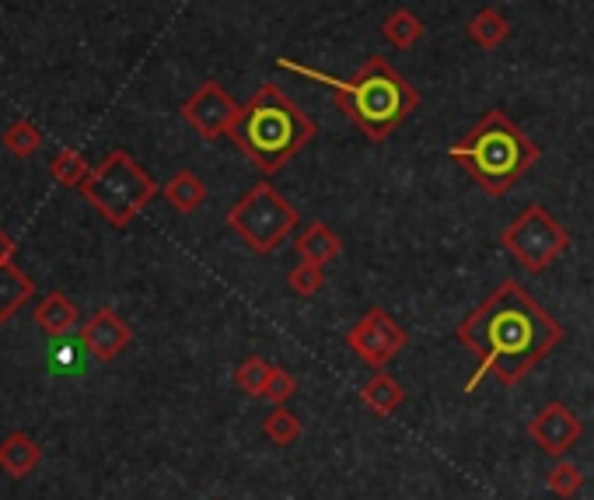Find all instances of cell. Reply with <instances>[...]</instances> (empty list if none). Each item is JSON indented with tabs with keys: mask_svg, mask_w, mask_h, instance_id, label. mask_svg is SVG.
<instances>
[{
	"mask_svg": "<svg viewBox=\"0 0 594 500\" xmlns=\"http://www.w3.org/2000/svg\"><path fill=\"white\" fill-rule=\"evenodd\" d=\"M0 140H4V150H8V155H14V158H32L35 150L42 147V134H39V129H35L29 119L11 123Z\"/></svg>",
	"mask_w": 594,
	"mask_h": 500,
	"instance_id": "obj_24",
	"label": "cell"
},
{
	"mask_svg": "<svg viewBox=\"0 0 594 500\" xmlns=\"http://www.w3.org/2000/svg\"><path fill=\"white\" fill-rule=\"evenodd\" d=\"M343 340H346L350 351H354L367 367L382 372L385 364L395 361V354L406 351L409 333L385 309H367L354 325H350Z\"/></svg>",
	"mask_w": 594,
	"mask_h": 500,
	"instance_id": "obj_8",
	"label": "cell"
},
{
	"mask_svg": "<svg viewBox=\"0 0 594 500\" xmlns=\"http://www.w3.org/2000/svg\"><path fill=\"white\" fill-rule=\"evenodd\" d=\"M581 434H584V427L577 420V413L563 403H545L535 413V420L528 424V438H532L545 455H553V459H563V455L581 441Z\"/></svg>",
	"mask_w": 594,
	"mask_h": 500,
	"instance_id": "obj_10",
	"label": "cell"
},
{
	"mask_svg": "<svg viewBox=\"0 0 594 500\" xmlns=\"http://www.w3.org/2000/svg\"><path fill=\"white\" fill-rule=\"evenodd\" d=\"M294 393H298V378L288 372V367H273L270 385H267V393H262V399H270L273 406H288V399Z\"/></svg>",
	"mask_w": 594,
	"mask_h": 500,
	"instance_id": "obj_26",
	"label": "cell"
},
{
	"mask_svg": "<svg viewBox=\"0 0 594 500\" xmlns=\"http://www.w3.org/2000/svg\"><path fill=\"white\" fill-rule=\"evenodd\" d=\"M288 284H291V291H294L298 298H315V294L325 291V267L308 263V259H301V263L291 270Z\"/></svg>",
	"mask_w": 594,
	"mask_h": 500,
	"instance_id": "obj_25",
	"label": "cell"
},
{
	"mask_svg": "<svg viewBox=\"0 0 594 500\" xmlns=\"http://www.w3.org/2000/svg\"><path fill=\"white\" fill-rule=\"evenodd\" d=\"M319 126L304 108L277 84H262V88L241 105V113L231 126L235 147L246 155L262 176H277V171L298 158L301 150L315 140Z\"/></svg>",
	"mask_w": 594,
	"mask_h": 500,
	"instance_id": "obj_3",
	"label": "cell"
},
{
	"mask_svg": "<svg viewBox=\"0 0 594 500\" xmlns=\"http://www.w3.org/2000/svg\"><path fill=\"white\" fill-rule=\"evenodd\" d=\"M361 403H364L371 413H378V417H392V413L406 403V388L395 382L392 375L378 372V375H374V378L361 388Z\"/></svg>",
	"mask_w": 594,
	"mask_h": 500,
	"instance_id": "obj_18",
	"label": "cell"
},
{
	"mask_svg": "<svg viewBox=\"0 0 594 500\" xmlns=\"http://www.w3.org/2000/svg\"><path fill=\"white\" fill-rule=\"evenodd\" d=\"M458 343L479 361L466 393H476L482 378L521 385L563 343V325L528 294L518 280H503L458 322Z\"/></svg>",
	"mask_w": 594,
	"mask_h": 500,
	"instance_id": "obj_1",
	"label": "cell"
},
{
	"mask_svg": "<svg viewBox=\"0 0 594 500\" xmlns=\"http://www.w3.org/2000/svg\"><path fill=\"white\" fill-rule=\"evenodd\" d=\"M469 39L476 42L479 50H500L503 42L511 39V21L503 18L497 8H482L469 18V25H466Z\"/></svg>",
	"mask_w": 594,
	"mask_h": 500,
	"instance_id": "obj_17",
	"label": "cell"
},
{
	"mask_svg": "<svg viewBox=\"0 0 594 500\" xmlns=\"http://www.w3.org/2000/svg\"><path fill=\"white\" fill-rule=\"evenodd\" d=\"M183 119L200 134L204 140H217L231 134V126L241 113V105L221 88L217 81H204L183 105H179Z\"/></svg>",
	"mask_w": 594,
	"mask_h": 500,
	"instance_id": "obj_9",
	"label": "cell"
},
{
	"mask_svg": "<svg viewBox=\"0 0 594 500\" xmlns=\"http://www.w3.org/2000/svg\"><path fill=\"white\" fill-rule=\"evenodd\" d=\"M35 294V280L18 270L14 263L0 267V322H11L18 315V309H25Z\"/></svg>",
	"mask_w": 594,
	"mask_h": 500,
	"instance_id": "obj_14",
	"label": "cell"
},
{
	"mask_svg": "<svg viewBox=\"0 0 594 500\" xmlns=\"http://www.w3.org/2000/svg\"><path fill=\"white\" fill-rule=\"evenodd\" d=\"M294 252L301 259H308V263L325 267V263H333V259L343 252V242H340V235L329 228L325 221H312L294 238Z\"/></svg>",
	"mask_w": 594,
	"mask_h": 500,
	"instance_id": "obj_13",
	"label": "cell"
},
{
	"mask_svg": "<svg viewBox=\"0 0 594 500\" xmlns=\"http://www.w3.org/2000/svg\"><path fill=\"white\" fill-rule=\"evenodd\" d=\"M382 35H385L388 46H395V50H413L416 42L424 39V21L416 18L409 8H395L382 21Z\"/></svg>",
	"mask_w": 594,
	"mask_h": 500,
	"instance_id": "obj_19",
	"label": "cell"
},
{
	"mask_svg": "<svg viewBox=\"0 0 594 500\" xmlns=\"http://www.w3.org/2000/svg\"><path fill=\"white\" fill-rule=\"evenodd\" d=\"M270 375H273V364L262 361V357H246L238 367H235V385L241 388L246 396H262L270 385Z\"/></svg>",
	"mask_w": 594,
	"mask_h": 500,
	"instance_id": "obj_23",
	"label": "cell"
},
{
	"mask_svg": "<svg viewBox=\"0 0 594 500\" xmlns=\"http://www.w3.org/2000/svg\"><path fill=\"white\" fill-rule=\"evenodd\" d=\"M14 252H18L14 238H11L4 228H0V267H4V263H11V259H14Z\"/></svg>",
	"mask_w": 594,
	"mask_h": 500,
	"instance_id": "obj_27",
	"label": "cell"
},
{
	"mask_svg": "<svg viewBox=\"0 0 594 500\" xmlns=\"http://www.w3.org/2000/svg\"><path fill=\"white\" fill-rule=\"evenodd\" d=\"M81 192H84V200L105 217V225L129 228L161 189L129 150L116 147L98 168H92V176H87Z\"/></svg>",
	"mask_w": 594,
	"mask_h": 500,
	"instance_id": "obj_5",
	"label": "cell"
},
{
	"mask_svg": "<svg viewBox=\"0 0 594 500\" xmlns=\"http://www.w3.org/2000/svg\"><path fill=\"white\" fill-rule=\"evenodd\" d=\"M161 197L168 200L171 210L196 213V210L204 207V200H207V186H204V179L196 176L192 168H179V171H175V176L161 186Z\"/></svg>",
	"mask_w": 594,
	"mask_h": 500,
	"instance_id": "obj_16",
	"label": "cell"
},
{
	"mask_svg": "<svg viewBox=\"0 0 594 500\" xmlns=\"http://www.w3.org/2000/svg\"><path fill=\"white\" fill-rule=\"evenodd\" d=\"M298 225H301L298 207L283 197L273 183H256L246 197L228 210V228L259 256L277 252L283 246V238Z\"/></svg>",
	"mask_w": 594,
	"mask_h": 500,
	"instance_id": "obj_6",
	"label": "cell"
},
{
	"mask_svg": "<svg viewBox=\"0 0 594 500\" xmlns=\"http://www.w3.org/2000/svg\"><path fill=\"white\" fill-rule=\"evenodd\" d=\"M545 487L553 497L560 500H574L584 487V469L574 466V462H566V459H556V466L545 472Z\"/></svg>",
	"mask_w": 594,
	"mask_h": 500,
	"instance_id": "obj_22",
	"label": "cell"
},
{
	"mask_svg": "<svg viewBox=\"0 0 594 500\" xmlns=\"http://www.w3.org/2000/svg\"><path fill=\"white\" fill-rule=\"evenodd\" d=\"M262 434H267L277 448H291L301 438V420L294 417L288 406H273L270 417L262 420Z\"/></svg>",
	"mask_w": 594,
	"mask_h": 500,
	"instance_id": "obj_21",
	"label": "cell"
},
{
	"mask_svg": "<svg viewBox=\"0 0 594 500\" xmlns=\"http://www.w3.org/2000/svg\"><path fill=\"white\" fill-rule=\"evenodd\" d=\"M277 67L325 84V88L336 95V102L343 105V113L354 119V126L361 134H367V140H374V144H382L392 129L403 126L416 113V105H420L416 88L392 67L385 56H367V63L354 77H333L325 71L304 67V63H298L291 56H280Z\"/></svg>",
	"mask_w": 594,
	"mask_h": 500,
	"instance_id": "obj_2",
	"label": "cell"
},
{
	"mask_svg": "<svg viewBox=\"0 0 594 500\" xmlns=\"http://www.w3.org/2000/svg\"><path fill=\"white\" fill-rule=\"evenodd\" d=\"M39 459H42V451L25 430H14L0 441V469L14 476V480H25V476L39 466Z\"/></svg>",
	"mask_w": 594,
	"mask_h": 500,
	"instance_id": "obj_15",
	"label": "cell"
},
{
	"mask_svg": "<svg viewBox=\"0 0 594 500\" xmlns=\"http://www.w3.org/2000/svg\"><path fill=\"white\" fill-rule=\"evenodd\" d=\"M448 158L466 168V176L479 189H487L490 197H503L535 168L542 147L503 108H490L466 137L448 147Z\"/></svg>",
	"mask_w": 594,
	"mask_h": 500,
	"instance_id": "obj_4",
	"label": "cell"
},
{
	"mask_svg": "<svg viewBox=\"0 0 594 500\" xmlns=\"http://www.w3.org/2000/svg\"><path fill=\"white\" fill-rule=\"evenodd\" d=\"M50 176L60 183V186H67V189H81L87 183V176H92V168H87V162L77 155L74 147H63L60 155L50 162Z\"/></svg>",
	"mask_w": 594,
	"mask_h": 500,
	"instance_id": "obj_20",
	"label": "cell"
},
{
	"mask_svg": "<svg viewBox=\"0 0 594 500\" xmlns=\"http://www.w3.org/2000/svg\"><path fill=\"white\" fill-rule=\"evenodd\" d=\"M129 340H134V330H129L126 319L116 309H98L81 325V346L102 364L116 361L129 346Z\"/></svg>",
	"mask_w": 594,
	"mask_h": 500,
	"instance_id": "obj_11",
	"label": "cell"
},
{
	"mask_svg": "<svg viewBox=\"0 0 594 500\" xmlns=\"http://www.w3.org/2000/svg\"><path fill=\"white\" fill-rule=\"evenodd\" d=\"M500 246L524 273H545L570 249V231L549 213V207L532 204L500 231Z\"/></svg>",
	"mask_w": 594,
	"mask_h": 500,
	"instance_id": "obj_7",
	"label": "cell"
},
{
	"mask_svg": "<svg viewBox=\"0 0 594 500\" xmlns=\"http://www.w3.org/2000/svg\"><path fill=\"white\" fill-rule=\"evenodd\" d=\"M77 322H81V312H77V304L67 298V294H46L39 301V309H35V325L46 336H67L77 330Z\"/></svg>",
	"mask_w": 594,
	"mask_h": 500,
	"instance_id": "obj_12",
	"label": "cell"
}]
</instances>
